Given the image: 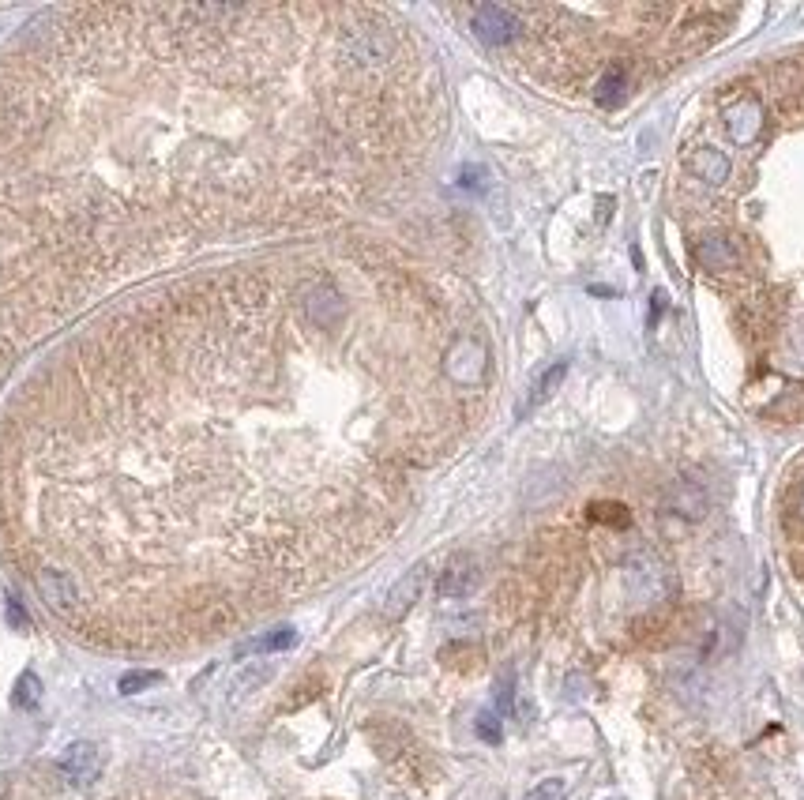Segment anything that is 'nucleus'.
<instances>
[{"mask_svg":"<svg viewBox=\"0 0 804 800\" xmlns=\"http://www.w3.org/2000/svg\"><path fill=\"white\" fill-rule=\"evenodd\" d=\"M354 308L327 267L290 286L256 267L143 293L76 342L0 474L4 545L49 613L170 654L354 556L365 538L271 459L286 429L263 421L290 406L275 376Z\"/></svg>","mask_w":804,"mask_h":800,"instance_id":"nucleus-1","label":"nucleus"},{"mask_svg":"<svg viewBox=\"0 0 804 800\" xmlns=\"http://www.w3.org/2000/svg\"><path fill=\"white\" fill-rule=\"evenodd\" d=\"M470 27L478 34L485 46H508L519 38V16L511 12V8H500V4H481L474 8V16H470Z\"/></svg>","mask_w":804,"mask_h":800,"instance_id":"nucleus-2","label":"nucleus"},{"mask_svg":"<svg viewBox=\"0 0 804 800\" xmlns=\"http://www.w3.org/2000/svg\"><path fill=\"white\" fill-rule=\"evenodd\" d=\"M57 770H61V778L72 789H87V785L98 778V770H102V752L94 748L91 740H76L72 748H64V755L57 759Z\"/></svg>","mask_w":804,"mask_h":800,"instance_id":"nucleus-3","label":"nucleus"},{"mask_svg":"<svg viewBox=\"0 0 804 800\" xmlns=\"http://www.w3.org/2000/svg\"><path fill=\"white\" fill-rule=\"evenodd\" d=\"M474 586H478V564H474L470 556H455L448 568L440 571L436 594H440V598H466Z\"/></svg>","mask_w":804,"mask_h":800,"instance_id":"nucleus-4","label":"nucleus"},{"mask_svg":"<svg viewBox=\"0 0 804 800\" xmlns=\"http://www.w3.org/2000/svg\"><path fill=\"white\" fill-rule=\"evenodd\" d=\"M726 124L729 136L737 143H752L759 136V128H763V109H759L756 98H741V102H733L726 109Z\"/></svg>","mask_w":804,"mask_h":800,"instance_id":"nucleus-5","label":"nucleus"},{"mask_svg":"<svg viewBox=\"0 0 804 800\" xmlns=\"http://www.w3.org/2000/svg\"><path fill=\"white\" fill-rule=\"evenodd\" d=\"M425 575H429V568L425 564H418L414 571H406L402 575L399 583H395V590H391V598H387V620H399L414 601H418V594H421V586H425Z\"/></svg>","mask_w":804,"mask_h":800,"instance_id":"nucleus-6","label":"nucleus"},{"mask_svg":"<svg viewBox=\"0 0 804 800\" xmlns=\"http://www.w3.org/2000/svg\"><path fill=\"white\" fill-rule=\"evenodd\" d=\"M692 173H696L699 181H711V185H722L729 177V158L722 151H714V147H699L692 151Z\"/></svg>","mask_w":804,"mask_h":800,"instance_id":"nucleus-7","label":"nucleus"},{"mask_svg":"<svg viewBox=\"0 0 804 800\" xmlns=\"http://www.w3.org/2000/svg\"><path fill=\"white\" fill-rule=\"evenodd\" d=\"M624 91H628V76L620 72V64H609L594 83V102L602 109H617L624 102Z\"/></svg>","mask_w":804,"mask_h":800,"instance_id":"nucleus-8","label":"nucleus"},{"mask_svg":"<svg viewBox=\"0 0 804 800\" xmlns=\"http://www.w3.org/2000/svg\"><path fill=\"white\" fill-rule=\"evenodd\" d=\"M696 256L707 271H733V267H737V252H733V245L722 241V237H707V241H699Z\"/></svg>","mask_w":804,"mask_h":800,"instance_id":"nucleus-9","label":"nucleus"},{"mask_svg":"<svg viewBox=\"0 0 804 800\" xmlns=\"http://www.w3.org/2000/svg\"><path fill=\"white\" fill-rule=\"evenodd\" d=\"M564 376H568V361H557V365H553V369L545 372L542 380L534 384V391H530V399H526L523 406H519V417H526V414H530V410H538V406H542V402L549 399V395H553V391H557L560 384H564Z\"/></svg>","mask_w":804,"mask_h":800,"instance_id":"nucleus-10","label":"nucleus"},{"mask_svg":"<svg viewBox=\"0 0 804 800\" xmlns=\"http://www.w3.org/2000/svg\"><path fill=\"white\" fill-rule=\"evenodd\" d=\"M297 643V631L294 628H275L260 635V639H252L241 647V654H275V650H290Z\"/></svg>","mask_w":804,"mask_h":800,"instance_id":"nucleus-11","label":"nucleus"},{"mask_svg":"<svg viewBox=\"0 0 804 800\" xmlns=\"http://www.w3.org/2000/svg\"><path fill=\"white\" fill-rule=\"evenodd\" d=\"M673 504H677V511H684L688 519H699V515L707 511V500H703V493H699V489H688V485H681V489H677V500H673Z\"/></svg>","mask_w":804,"mask_h":800,"instance_id":"nucleus-12","label":"nucleus"},{"mask_svg":"<svg viewBox=\"0 0 804 800\" xmlns=\"http://www.w3.org/2000/svg\"><path fill=\"white\" fill-rule=\"evenodd\" d=\"M38 695H42V684L34 673H23L16 684V707H34L38 703Z\"/></svg>","mask_w":804,"mask_h":800,"instance_id":"nucleus-13","label":"nucleus"},{"mask_svg":"<svg viewBox=\"0 0 804 800\" xmlns=\"http://www.w3.org/2000/svg\"><path fill=\"white\" fill-rule=\"evenodd\" d=\"M158 680V673H128V677H121V695H132V692H140V688H151Z\"/></svg>","mask_w":804,"mask_h":800,"instance_id":"nucleus-14","label":"nucleus"},{"mask_svg":"<svg viewBox=\"0 0 804 800\" xmlns=\"http://www.w3.org/2000/svg\"><path fill=\"white\" fill-rule=\"evenodd\" d=\"M560 793H564V782L560 778H545L538 789L526 793V800H560Z\"/></svg>","mask_w":804,"mask_h":800,"instance_id":"nucleus-15","label":"nucleus"},{"mask_svg":"<svg viewBox=\"0 0 804 800\" xmlns=\"http://www.w3.org/2000/svg\"><path fill=\"white\" fill-rule=\"evenodd\" d=\"M590 519H602V523H628L624 508H617V504H594V508H590Z\"/></svg>","mask_w":804,"mask_h":800,"instance_id":"nucleus-16","label":"nucleus"},{"mask_svg":"<svg viewBox=\"0 0 804 800\" xmlns=\"http://www.w3.org/2000/svg\"><path fill=\"white\" fill-rule=\"evenodd\" d=\"M478 733H481V740H489V744H500V722H496V714H481L478 718Z\"/></svg>","mask_w":804,"mask_h":800,"instance_id":"nucleus-17","label":"nucleus"},{"mask_svg":"<svg viewBox=\"0 0 804 800\" xmlns=\"http://www.w3.org/2000/svg\"><path fill=\"white\" fill-rule=\"evenodd\" d=\"M511 695H515V680L504 677V684L496 688V703H500V710H511Z\"/></svg>","mask_w":804,"mask_h":800,"instance_id":"nucleus-18","label":"nucleus"},{"mask_svg":"<svg viewBox=\"0 0 804 800\" xmlns=\"http://www.w3.org/2000/svg\"><path fill=\"white\" fill-rule=\"evenodd\" d=\"M128 800H155V797H128Z\"/></svg>","mask_w":804,"mask_h":800,"instance_id":"nucleus-19","label":"nucleus"},{"mask_svg":"<svg viewBox=\"0 0 804 800\" xmlns=\"http://www.w3.org/2000/svg\"><path fill=\"white\" fill-rule=\"evenodd\" d=\"M801 511H804V496H801Z\"/></svg>","mask_w":804,"mask_h":800,"instance_id":"nucleus-20","label":"nucleus"}]
</instances>
